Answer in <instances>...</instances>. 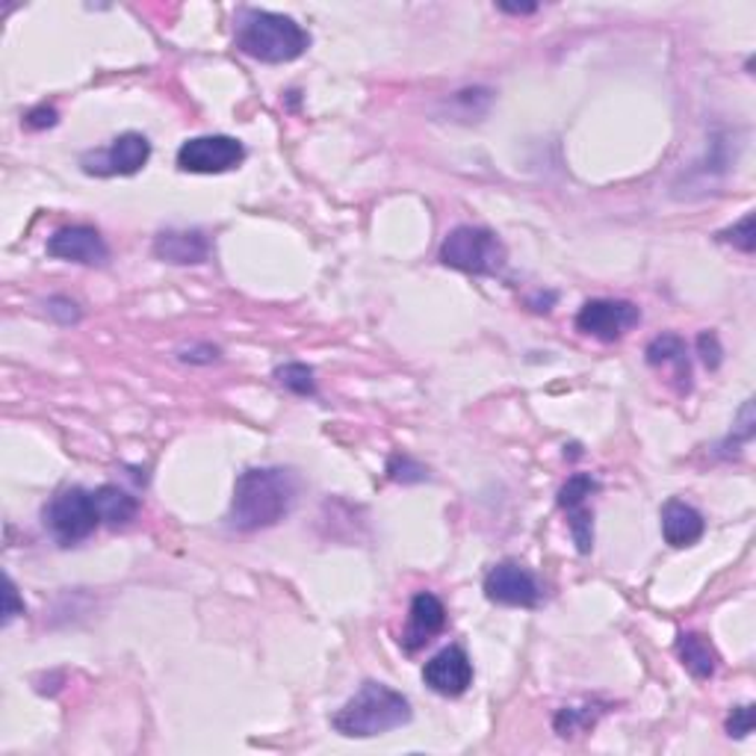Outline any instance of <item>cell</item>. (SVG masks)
Returning a JSON list of instances; mask_svg holds the SVG:
<instances>
[{
	"label": "cell",
	"instance_id": "obj_1",
	"mask_svg": "<svg viewBox=\"0 0 756 756\" xmlns=\"http://www.w3.org/2000/svg\"><path fill=\"white\" fill-rule=\"evenodd\" d=\"M296 500V479L282 467H252L237 476L228 523L239 532H257L282 523Z\"/></svg>",
	"mask_w": 756,
	"mask_h": 756
},
{
	"label": "cell",
	"instance_id": "obj_2",
	"mask_svg": "<svg viewBox=\"0 0 756 756\" xmlns=\"http://www.w3.org/2000/svg\"><path fill=\"white\" fill-rule=\"evenodd\" d=\"M234 42L252 60L278 65L299 60L310 48V35L290 16L269 9H239L234 18Z\"/></svg>",
	"mask_w": 756,
	"mask_h": 756
},
{
	"label": "cell",
	"instance_id": "obj_3",
	"mask_svg": "<svg viewBox=\"0 0 756 756\" xmlns=\"http://www.w3.org/2000/svg\"><path fill=\"white\" fill-rule=\"evenodd\" d=\"M411 704L402 692L385 683H364L358 695L331 718L335 731L349 739H372L411 722Z\"/></svg>",
	"mask_w": 756,
	"mask_h": 756
},
{
	"label": "cell",
	"instance_id": "obj_4",
	"mask_svg": "<svg viewBox=\"0 0 756 756\" xmlns=\"http://www.w3.org/2000/svg\"><path fill=\"white\" fill-rule=\"evenodd\" d=\"M505 257L509 252L502 239L493 231L476 225H458L440 246V264L467 275H497L505 266Z\"/></svg>",
	"mask_w": 756,
	"mask_h": 756
},
{
	"label": "cell",
	"instance_id": "obj_5",
	"mask_svg": "<svg viewBox=\"0 0 756 756\" xmlns=\"http://www.w3.org/2000/svg\"><path fill=\"white\" fill-rule=\"evenodd\" d=\"M44 529L51 532L62 546L80 544L95 532L104 520L98 511L95 493L83 488H65L53 497L42 511Z\"/></svg>",
	"mask_w": 756,
	"mask_h": 756
},
{
	"label": "cell",
	"instance_id": "obj_6",
	"mask_svg": "<svg viewBox=\"0 0 756 756\" xmlns=\"http://www.w3.org/2000/svg\"><path fill=\"white\" fill-rule=\"evenodd\" d=\"M246 160L243 142L234 136H193L177 149V168L190 172V175H222L237 168Z\"/></svg>",
	"mask_w": 756,
	"mask_h": 756
},
{
	"label": "cell",
	"instance_id": "obj_7",
	"mask_svg": "<svg viewBox=\"0 0 756 756\" xmlns=\"http://www.w3.org/2000/svg\"><path fill=\"white\" fill-rule=\"evenodd\" d=\"M638 323H642L638 305L624 299H591L576 314V328L582 335L597 337L603 344H615Z\"/></svg>",
	"mask_w": 756,
	"mask_h": 756
},
{
	"label": "cell",
	"instance_id": "obj_8",
	"mask_svg": "<svg viewBox=\"0 0 756 756\" xmlns=\"http://www.w3.org/2000/svg\"><path fill=\"white\" fill-rule=\"evenodd\" d=\"M151 157V142L142 136V133H122L115 136L106 149L92 151L86 157L80 160L83 163V172L86 175L98 177H113V175H136Z\"/></svg>",
	"mask_w": 756,
	"mask_h": 756
},
{
	"label": "cell",
	"instance_id": "obj_9",
	"mask_svg": "<svg viewBox=\"0 0 756 756\" xmlns=\"http://www.w3.org/2000/svg\"><path fill=\"white\" fill-rule=\"evenodd\" d=\"M484 597L491 603H500V606L535 609L544 597V589L523 564L500 562L493 564L484 576Z\"/></svg>",
	"mask_w": 756,
	"mask_h": 756
},
{
	"label": "cell",
	"instance_id": "obj_10",
	"mask_svg": "<svg viewBox=\"0 0 756 756\" xmlns=\"http://www.w3.org/2000/svg\"><path fill=\"white\" fill-rule=\"evenodd\" d=\"M422 683L440 697H461L467 688L473 686V662H470L464 647L449 644L426 662Z\"/></svg>",
	"mask_w": 756,
	"mask_h": 756
},
{
	"label": "cell",
	"instance_id": "obj_11",
	"mask_svg": "<svg viewBox=\"0 0 756 756\" xmlns=\"http://www.w3.org/2000/svg\"><path fill=\"white\" fill-rule=\"evenodd\" d=\"M48 255L57 260H71V264L104 266L110 260V248L95 228L71 225V228H60L48 239Z\"/></svg>",
	"mask_w": 756,
	"mask_h": 756
},
{
	"label": "cell",
	"instance_id": "obj_12",
	"mask_svg": "<svg viewBox=\"0 0 756 756\" xmlns=\"http://www.w3.org/2000/svg\"><path fill=\"white\" fill-rule=\"evenodd\" d=\"M443 626H447V606H443L431 591H420V594H413L411 600L408 624H405V633L402 638H399V644L405 647V653H417L422 651L435 635L443 633Z\"/></svg>",
	"mask_w": 756,
	"mask_h": 756
},
{
	"label": "cell",
	"instance_id": "obj_13",
	"mask_svg": "<svg viewBox=\"0 0 756 756\" xmlns=\"http://www.w3.org/2000/svg\"><path fill=\"white\" fill-rule=\"evenodd\" d=\"M154 257L175 266L204 264L211 260V239L202 231H163L154 239Z\"/></svg>",
	"mask_w": 756,
	"mask_h": 756
},
{
	"label": "cell",
	"instance_id": "obj_14",
	"mask_svg": "<svg viewBox=\"0 0 756 756\" xmlns=\"http://www.w3.org/2000/svg\"><path fill=\"white\" fill-rule=\"evenodd\" d=\"M706 532V520L704 514L688 505L683 500H668L665 509H662V535H665V544L677 546H692L697 544Z\"/></svg>",
	"mask_w": 756,
	"mask_h": 756
},
{
	"label": "cell",
	"instance_id": "obj_15",
	"mask_svg": "<svg viewBox=\"0 0 756 756\" xmlns=\"http://www.w3.org/2000/svg\"><path fill=\"white\" fill-rule=\"evenodd\" d=\"M647 364L651 367H665L671 364L674 367V378L680 381V390L688 394L692 390V364H688V349L683 344V337L677 335H660L656 340H651L647 346Z\"/></svg>",
	"mask_w": 756,
	"mask_h": 756
},
{
	"label": "cell",
	"instance_id": "obj_16",
	"mask_svg": "<svg viewBox=\"0 0 756 756\" xmlns=\"http://www.w3.org/2000/svg\"><path fill=\"white\" fill-rule=\"evenodd\" d=\"M677 656L683 662V668L695 680H713L718 671V653H715L713 642L701 633H683L677 638Z\"/></svg>",
	"mask_w": 756,
	"mask_h": 756
},
{
	"label": "cell",
	"instance_id": "obj_17",
	"mask_svg": "<svg viewBox=\"0 0 756 756\" xmlns=\"http://www.w3.org/2000/svg\"><path fill=\"white\" fill-rule=\"evenodd\" d=\"M92 493H95L101 520L110 523V527H127V523L140 514V500L131 497L127 491H122L119 484H101V488Z\"/></svg>",
	"mask_w": 756,
	"mask_h": 756
},
{
	"label": "cell",
	"instance_id": "obj_18",
	"mask_svg": "<svg viewBox=\"0 0 756 756\" xmlns=\"http://www.w3.org/2000/svg\"><path fill=\"white\" fill-rule=\"evenodd\" d=\"M600 491V482L591 473H573L559 491V509H573V505H585L591 493Z\"/></svg>",
	"mask_w": 756,
	"mask_h": 756
},
{
	"label": "cell",
	"instance_id": "obj_19",
	"mask_svg": "<svg viewBox=\"0 0 756 756\" xmlns=\"http://www.w3.org/2000/svg\"><path fill=\"white\" fill-rule=\"evenodd\" d=\"M568 527H571V535L576 541V550L582 555L591 553V546H594V511L589 505H573V509H568Z\"/></svg>",
	"mask_w": 756,
	"mask_h": 756
},
{
	"label": "cell",
	"instance_id": "obj_20",
	"mask_svg": "<svg viewBox=\"0 0 756 756\" xmlns=\"http://www.w3.org/2000/svg\"><path fill=\"white\" fill-rule=\"evenodd\" d=\"M275 378L296 396L317 394V381H314V370H310L308 364H284V367H278Z\"/></svg>",
	"mask_w": 756,
	"mask_h": 756
},
{
	"label": "cell",
	"instance_id": "obj_21",
	"mask_svg": "<svg viewBox=\"0 0 756 756\" xmlns=\"http://www.w3.org/2000/svg\"><path fill=\"white\" fill-rule=\"evenodd\" d=\"M387 476H390L394 482L411 484V482H422V479L429 476V470H426L420 461H413V458L394 456L390 461H387Z\"/></svg>",
	"mask_w": 756,
	"mask_h": 756
},
{
	"label": "cell",
	"instance_id": "obj_22",
	"mask_svg": "<svg viewBox=\"0 0 756 756\" xmlns=\"http://www.w3.org/2000/svg\"><path fill=\"white\" fill-rule=\"evenodd\" d=\"M724 243H733V246L745 252V255H754L756 248V231H754V213H748L745 219L736 222L733 228L722 231Z\"/></svg>",
	"mask_w": 756,
	"mask_h": 756
},
{
	"label": "cell",
	"instance_id": "obj_23",
	"mask_svg": "<svg viewBox=\"0 0 756 756\" xmlns=\"http://www.w3.org/2000/svg\"><path fill=\"white\" fill-rule=\"evenodd\" d=\"M594 722H597V715L585 713V709H562L555 715V731H559V736H571L580 727H594Z\"/></svg>",
	"mask_w": 756,
	"mask_h": 756
},
{
	"label": "cell",
	"instance_id": "obj_24",
	"mask_svg": "<svg viewBox=\"0 0 756 756\" xmlns=\"http://www.w3.org/2000/svg\"><path fill=\"white\" fill-rule=\"evenodd\" d=\"M727 733L736 739H745L748 733H754V704L736 706L727 718Z\"/></svg>",
	"mask_w": 756,
	"mask_h": 756
},
{
	"label": "cell",
	"instance_id": "obj_25",
	"mask_svg": "<svg viewBox=\"0 0 756 756\" xmlns=\"http://www.w3.org/2000/svg\"><path fill=\"white\" fill-rule=\"evenodd\" d=\"M697 353L704 358V364L709 370H718L722 367V344H718V335L715 331H704L697 337Z\"/></svg>",
	"mask_w": 756,
	"mask_h": 756
},
{
	"label": "cell",
	"instance_id": "obj_26",
	"mask_svg": "<svg viewBox=\"0 0 756 756\" xmlns=\"http://www.w3.org/2000/svg\"><path fill=\"white\" fill-rule=\"evenodd\" d=\"M44 308H48V314H51V317H57L60 323H65V326H69V323H78L80 319L78 305H74L71 299H62V296H57V299L48 302Z\"/></svg>",
	"mask_w": 756,
	"mask_h": 756
},
{
	"label": "cell",
	"instance_id": "obj_27",
	"mask_svg": "<svg viewBox=\"0 0 756 756\" xmlns=\"http://www.w3.org/2000/svg\"><path fill=\"white\" fill-rule=\"evenodd\" d=\"M27 127H33V131H42V127H53L57 124V110L53 106H39V110H33V113H27Z\"/></svg>",
	"mask_w": 756,
	"mask_h": 756
},
{
	"label": "cell",
	"instance_id": "obj_28",
	"mask_svg": "<svg viewBox=\"0 0 756 756\" xmlns=\"http://www.w3.org/2000/svg\"><path fill=\"white\" fill-rule=\"evenodd\" d=\"M18 615H24V603L18 600L16 582L7 580V609H3V624H9V621H16Z\"/></svg>",
	"mask_w": 756,
	"mask_h": 756
},
{
	"label": "cell",
	"instance_id": "obj_29",
	"mask_svg": "<svg viewBox=\"0 0 756 756\" xmlns=\"http://www.w3.org/2000/svg\"><path fill=\"white\" fill-rule=\"evenodd\" d=\"M502 12H511V16H529V12H535L538 7H505V3H500Z\"/></svg>",
	"mask_w": 756,
	"mask_h": 756
}]
</instances>
